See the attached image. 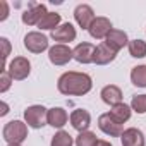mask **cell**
Returning <instances> with one entry per match:
<instances>
[{"mask_svg": "<svg viewBox=\"0 0 146 146\" xmlns=\"http://www.w3.org/2000/svg\"><path fill=\"white\" fill-rule=\"evenodd\" d=\"M57 88L62 95L65 96H83L91 91L93 81L86 72H76V70H69L58 78Z\"/></svg>", "mask_w": 146, "mask_h": 146, "instance_id": "cell-1", "label": "cell"}, {"mask_svg": "<svg viewBox=\"0 0 146 146\" xmlns=\"http://www.w3.org/2000/svg\"><path fill=\"white\" fill-rule=\"evenodd\" d=\"M2 136L9 144H21L28 137V124L23 120H11L4 125Z\"/></svg>", "mask_w": 146, "mask_h": 146, "instance_id": "cell-2", "label": "cell"}, {"mask_svg": "<svg viewBox=\"0 0 146 146\" xmlns=\"http://www.w3.org/2000/svg\"><path fill=\"white\" fill-rule=\"evenodd\" d=\"M46 113L48 108H45L43 105H31L24 110V122L28 124V127L41 129L46 124Z\"/></svg>", "mask_w": 146, "mask_h": 146, "instance_id": "cell-3", "label": "cell"}, {"mask_svg": "<svg viewBox=\"0 0 146 146\" xmlns=\"http://www.w3.org/2000/svg\"><path fill=\"white\" fill-rule=\"evenodd\" d=\"M7 72L14 81H24L31 72V62L26 57H14L7 65Z\"/></svg>", "mask_w": 146, "mask_h": 146, "instance_id": "cell-4", "label": "cell"}, {"mask_svg": "<svg viewBox=\"0 0 146 146\" xmlns=\"http://www.w3.org/2000/svg\"><path fill=\"white\" fill-rule=\"evenodd\" d=\"M48 58L53 65H65L74 58V50H70L67 45H53L48 48Z\"/></svg>", "mask_w": 146, "mask_h": 146, "instance_id": "cell-5", "label": "cell"}, {"mask_svg": "<svg viewBox=\"0 0 146 146\" xmlns=\"http://www.w3.org/2000/svg\"><path fill=\"white\" fill-rule=\"evenodd\" d=\"M98 127H100L102 132H105L110 137H120L124 134L122 124H119L117 120H113L110 113H102L98 117Z\"/></svg>", "mask_w": 146, "mask_h": 146, "instance_id": "cell-6", "label": "cell"}, {"mask_svg": "<svg viewBox=\"0 0 146 146\" xmlns=\"http://www.w3.org/2000/svg\"><path fill=\"white\" fill-rule=\"evenodd\" d=\"M24 46L31 53H41L48 48V38L40 31H31L24 36Z\"/></svg>", "mask_w": 146, "mask_h": 146, "instance_id": "cell-7", "label": "cell"}, {"mask_svg": "<svg viewBox=\"0 0 146 146\" xmlns=\"http://www.w3.org/2000/svg\"><path fill=\"white\" fill-rule=\"evenodd\" d=\"M46 14H48V12H46V7H45L43 4H31V7L23 12L21 19H23V23L28 24V26H38L40 21H41Z\"/></svg>", "mask_w": 146, "mask_h": 146, "instance_id": "cell-8", "label": "cell"}, {"mask_svg": "<svg viewBox=\"0 0 146 146\" xmlns=\"http://www.w3.org/2000/svg\"><path fill=\"white\" fill-rule=\"evenodd\" d=\"M74 19H76V23H78L83 29H90V26L93 24V21H95L96 17H95L93 9H91L88 4H79V5L74 9Z\"/></svg>", "mask_w": 146, "mask_h": 146, "instance_id": "cell-9", "label": "cell"}, {"mask_svg": "<svg viewBox=\"0 0 146 146\" xmlns=\"http://www.w3.org/2000/svg\"><path fill=\"white\" fill-rule=\"evenodd\" d=\"M112 29H113V28H112L110 19L100 16V17H96V19L93 21V24L90 26L88 31H90L91 38H95V40H103V38H107V35H108Z\"/></svg>", "mask_w": 146, "mask_h": 146, "instance_id": "cell-10", "label": "cell"}, {"mask_svg": "<svg viewBox=\"0 0 146 146\" xmlns=\"http://www.w3.org/2000/svg\"><path fill=\"white\" fill-rule=\"evenodd\" d=\"M52 40H55V41H58L60 45H65V43H69V41H74L76 40V28L72 26L70 23H64V24H60L55 31H52Z\"/></svg>", "mask_w": 146, "mask_h": 146, "instance_id": "cell-11", "label": "cell"}, {"mask_svg": "<svg viewBox=\"0 0 146 146\" xmlns=\"http://www.w3.org/2000/svg\"><path fill=\"white\" fill-rule=\"evenodd\" d=\"M70 124L78 132H84L88 131V127L91 125V115L88 110L84 108H76L74 112L70 113Z\"/></svg>", "mask_w": 146, "mask_h": 146, "instance_id": "cell-12", "label": "cell"}, {"mask_svg": "<svg viewBox=\"0 0 146 146\" xmlns=\"http://www.w3.org/2000/svg\"><path fill=\"white\" fill-rule=\"evenodd\" d=\"M105 43L113 50V52H119L122 50L125 45H129V38H127V33L122 31V29H112L107 38H105Z\"/></svg>", "mask_w": 146, "mask_h": 146, "instance_id": "cell-13", "label": "cell"}, {"mask_svg": "<svg viewBox=\"0 0 146 146\" xmlns=\"http://www.w3.org/2000/svg\"><path fill=\"white\" fill-rule=\"evenodd\" d=\"M69 120V115L64 108L60 107H53V108H48V113H46V124L52 125L53 129H60L67 124Z\"/></svg>", "mask_w": 146, "mask_h": 146, "instance_id": "cell-14", "label": "cell"}, {"mask_svg": "<svg viewBox=\"0 0 146 146\" xmlns=\"http://www.w3.org/2000/svg\"><path fill=\"white\" fill-rule=\"evenodd\" d=\"M122 146H144V134L141 129L137 127H129L124 131V134L120 136Z\"/></svg>", "mask_w": 146, "mask_h": 146, "instance_id": "cell-15", "label": "cell"}, {"mask_svg": "<svg viewBox=\"0 0 146 146\" xmlns=\"http://www.w3.org/2000/svg\"><path fill=\"white\" fill-rule=\"evenodd\" d=\"M95 50L96 46L91 43H79L74 48V60L79 64H91L95 60Z\"/></svg>", "mask_w": 146, "mask_h": 146, "instance_id": "cell-16", "label": "cell"}, {"mask_svg": "<svg viewBox=\"0 0 146 146\" xmlns=\"http://www.w3.org/2000/svg\"><path fill=\"white\" fill-rule=\"evenodd\" d=\"M115 57H117V52H113V50L103 41V43H100V45L96 46V50H95V60H93V62H95L96 65H107V64L113 62Z\"/></svg>", "mask_w": 146, "mask_h": 146, "instance_id": "cell-17", "label": "cell"}, {"mask_svg": "<svg viewBox=\"0 0 146 146\" xmlns=\"http://www.w3.org/2000/svg\"><path fill=\"white\" fill-rule=\"evenodd\" d=\"M100 96H102V100H103L107 105H110V107H115V105L122 103V91H120V88L115 86V84L105 86V88L102 90Z\"/></svg>", "mask_w": 146, "mask_h": 146, "instance_id": "cell-18", "label": "cell"}, {"mask_svg": "<svg viewBox=\"0 0 146 146\" xmlns=\"http://www.w3.org/2000/svg\"><path fill=\"white\" fill-rule=\"evenodd\" d=\"M131 112H132V108H131L129 105H125V103H119V105L112 107V110H110L108 113L112 115L113 120H117L119 124H124V122H127V120L131 119Z\"/></svg>", "mask_w": 146, "mask_h": 146, "instance_id": "cell-19", "label": "cell"}, {"mask_svg": "<svg viewBox=\"0 0 146 146\" xmlns=\"http://www.w3.org/2000/svg\"><path fill=\"white\" fill-rule=\"evenodd\" d=\"M131 83L137 88H146V65H136L131 70Z\"/></svg>", "mask_w": 146, "mask_h": 146, "instance_id": "cell-20", "label": "cell"}, {"mask_svg": "<svg viewBox=\"0 0 146 146\" xmlns=\"http://www.w3.org/2000/svg\"><path fill=\"white\" fill-rule=\"evenodd\" d=\"M58 26H60V14L57 12H48L38 24L40 29H50V31H55Z\"/></svg>", "mask_w": 146, "mask_h": 146, "instance_id": "cell-21", "label": "cell"}, {"mask_svg": "<svg viewBox=\"0 0 146 146\" xmlns=\"http://www.w3.org/2000/svg\"><path fill=\"white\" fill-rule=\"evenodd\" d=\"M129 53L134 58H144L146 57V41L143 40H131L129 41Z\"/></svg>", "mask_w": 146, "mask_h": 146, "instance_id": "cell-22", "label": "cell"}, {"mask_svg": "<svg viewBox=\"0 0 146 146\" xmlns=\"http://www.w3.org/2000/svg\"><path fill=\"white\" fill-rule=\"evenodd\" d=\"M98 137L95 132L91 131H84V132H79V136L76 137V146H96L98 144Z\"/></svg>", "mask_w": 146, "mask_h": 146, "instance_id": "cell-23", "label": "cell"}, {"mask_svg": "<svg viewBox=\"0 0 146 146\" xmlns=\"http://www.w3.org/2000/svg\"><path fill=\"white\" fill-rule=\"evenodd\" d=\"M72 144H74V139L65 131L55 132V136L52 137V143H50V146H72Z\"/></svg>", "mask_w": 146, "mask_h": 146, "instance_id": "cell-24", "label": "cell"}, {"mask_svg": "<svg viewBox=\"0 0 146 146\" xmlns=\"http://www.w3.org/2000/svg\"><path fill=\"white\" fill-rule=\"evenodd\" d=\"M131 108L136 113H146V95H134L131 102Z\"/></svg>", "mask_w": 146, "mask_h": 146, "instance_id": "cell-25", "label": "cell"}, {"mask_svg": "<svg viewBox=\"0 0 146 146\" xmlns=\"http://www.w3.org/2000/svg\"><path fill=\"white\" fill-rule=\"evenodd\" d=\"M12 78H11V74L7 70H2L0 72V93H5L9 88H11V84H12Z\"/></svg>", "mask_w": 146, "mask_h": 146, "instance_id": "cell-26", "label": "cell"}, {"mask_svg": "<svg viewBox=\"0 0 146 146\" xmlns=\"http://www.w3.org/2000/svg\"><path fill=\"white\" fill-rule=\"evenodd\" d=\"M0 45H2V60H4L2 70H7L5 62H7V57H9V53H11V43H9L7 38H0Z\"/></svg>", "mask_w": 146, "mask_h": 146, "instance_id": "cell-27", "label": "cell"}, {"mask_svg": "<svg viewBox=\"0 0 146 146\" xmlns=\"http://www.w3.org/2000/svg\"><path fill=\"white\" fill-rule=\"evenodd\" d=\"M0 5H2V9H4L2 16H0V21H5V19L9 17V4L5 2V0H2V2H0Z\"/></svg>", "mask_w": 146, "mask_h": 146, "instance_id": "cell-28", "label": "cell"}, {"mask_svg": "<svg viewBox=\"0 0 146 146\" xmlns=\"http://www.w3.org/2000/svg\"><path fill=\"white\" fill-rule=\"evenodd\" d=\"M7 113H9V105H7L5 102H2V112H0V115L4 117V115H7Z\"/></svg>", "mask_w": 146, "mask_h": 146, "instance_id": "cell-29", "label": "cell"}, {"mask_svg": "<svg viewBox=\"0 0 146 146\" xmlns=\"http://www.w3.org/2000/svg\"><path fill=\"white\" fill-rule=\"evenodd\" d=\"M96 146H112V143H108V141H103V139H100Z\"/></svg>", "mask_w": 146, "mask_h": 146, "instance_id": "cell-30", "label": "cell"}, {"mask_svg": "<svg viewBox=\"0 0 146 146\" xmlns=\"http://www.w3.org/2000/svg\"><path fill=\"white\" fill-rule=\"evenodd\" d=\"M7 146H21V144H7Z\"/></svg>", "mask_w": 146, "mask_h": 146, "instance_id": "cell-31", "label": "cell"}]
</instances>
